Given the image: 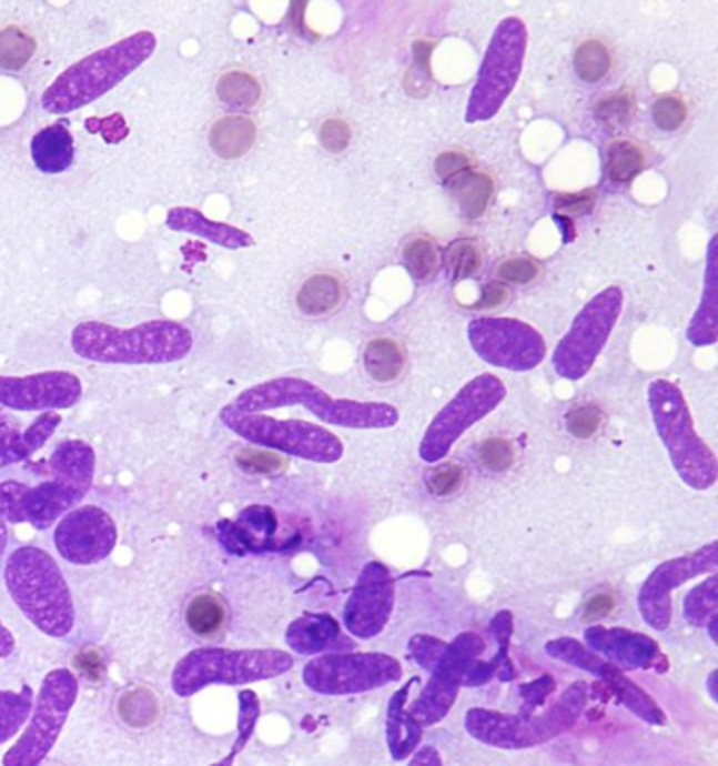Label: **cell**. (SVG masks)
I'll return each instance as SVG.
<instances>
[{
    "label": "cell",
    "mask_w": 718,
    "mask_h": 766,
    "mask_svg": "<svg viewBox=\"0 0 718 766\" xmlns=\"http://www.w3.org/2000/svg\"><path fill=\"white\" fill-rule=\"evenodd\" d=\"M649 406L657 434L666 444L680 478L698 491L717 483L715 453L701 443L687 403L675 383L657 380L649 385Z\"/></svg>",
    "instance_id": "5"
},
{
    "label": "cell",
    "mask_w": 718,
    "mask_h": 766,
    "mask_svg": "<svg viewBox=\"0 0 718 766\" xmlns=\"http://www.w3.org/2000/svg\"><path fill=\"white\" fill-rule=\"evenodd\" d=\"M539 274H542V268L537 260H532V258H510L499 263L495 270V276L499 279V283L504 284L534 283Z\"/></svg>",
    "instance_id": "39"
},
{
    "label": "cell",
    "mask_w": 718,
    "mask_h": 766,
    "mask_svg": "<svg viewBox=\"0 0 718 766\" xmlns=\"http://www.w3.org/2000/svg\"><path fill=\"white\" fill-rule=\"evenodd\" d=\"M651 117L661 131L673 133L687 122L689 110H687V103L678 95H661L651 108Z\"/></svg>",
    "instance_id": "38"
},
{
    "label": "cell",
    "mask_w": 718,
    "mask_h": 766,
    "mask_svg": "<svg viewBox=\"0 0 718 766\" xmlns=\"http://www.w3.org/2000/svg\"><path fill=\"white\" fill-rule=\"evenodd\" d=\"M447 183H449L453 199L459 204V211L466 220H478L487 213L493 192H495L492 175L468 169Z\"/></svg>",
    "instance_id": "22"
},
{
    "label": "cell",
    "mask_w": 718,
    "mask_h": 766,
    "mask_svg": "<svg viewBox=\"0 0 718 766\" xmlns=\"http://www.w3.org/2000/svg\"><path fill=\"white\" fill-rule=\"evenodd\" d=\"M4 545H7V523H4V516L0 514V556L4 552Z\"/></svg>",
    "instance_id": "49"
},
{
    "label": "cell",
    "mask_w": 718,
    "mask_h": 766,
    "mask_svg": "<svg viewBox=\"0 0 718 766\" xmlns=\"http://www.w3.org/2000/svg\"><path fill=\"white\" fill-rule=\"evenodd\" d=\"M596 204L595 190H582L569 194H556L555 209L565 215H588Z\"/></svg>",
    "instance_id": "41"
},
{
    "label": "cell",
    "mask_w": 718,
    "mask_h": 766,
    "mask_svg": "<svg viewBox=\"0 0 718 766\" xmlns=\"http://www.w3.org/2000/svg\"><path fill=\"white\" fill-rule=\"evenodd\" d=\"M468 169H473V159H471L466 152H462V150L443 152V154H438L436 161H434V171H436V175H438L441 180H445V182H449V180L457 178L459 173H464V171H468Z\"/></svg>",
    "instance_id": "42"
},
{
    "label": "cell",
    "mask_w": 718,
    "mask_h": 766,
    "mask_svg": "<svg viewBox=\"0 0 718 766\" xmlns=\"http://www.w3.org/2000/svg\"><path fill=\"white\" fill-rule=\"evenodd\" d=\"M637 112V101L630 91H611L596 101L595 117L605 129H619L633 121Z\"/></svg>",
    "instance_id": "31"
},
{
    "label": "cell",
    "mask_w": 718,
    "mask_h": 766,
    "mask_svg": "<svg viewBox=\"0 0 718 766\" xmlns=\"http://www.w3.org/2000/svg\"><path fill=\"white\" fill-rule=\"evenodd\" d=\"M603 424H605V413L595 403L577 404L565 417L569 434H574L575 439H582V441L593 439L600 432Z\"/></svg>",
    "instance_id": "36"
},
{
    "label": "cell",
    "mask_w": 718,
    "mask_h": 766,
    "mask_svg": "<svg viewBox=\"0 0 718 766\" xmlns=\"http://www.w3.org/2000/svg\"><path fill=\"white\" fill-rule=\"evenodd\" d=\"M616 606V598L611 594H595L586 605H584V613H582V619L586 624H595V622H600L605 619Z\"/></svg>",
    "instance_id": "44"
},
{
    "label": "cell",
    "mask_w": 718,
    "mask_h": 766,
    "mask_svg": "<svg viewBox=\"0 0 718 766\" xmlns=\"http://www.w3.org/2000/svg\"><path fill=\"white\" fill-rule=\"evenodd\" d=\"M363 364L373 382L394 383L403 377L407 356L396 340L375 337L363 350Z\"/></svg>",
    "instance_id": "23"
},
{
    "label": "cell",
    "mask_w": 718,
    "mask_h": 766,
    "mask_svg": "<svg viewBox=\"0 0 718 766\" xmlns=\"http://www.w3.org/2000/svg\"><path fill=\"white\" fill-rule=\"evenodd\" d=\"M403 262L415 281L419 283L431 281L438 272L436 242L428 236H413L403 246Z\"/></svg>",
    "instance_id": "30"
},
{
    "label": "cell",
    "mask_w": 718,
    "mask_h": 766,
    "mask_svg": "<svg viewBox=\"0 0 718 766\" xmlns=\"http://www.w3.org/2000/svg\"><path fill=\"white\" fill-rule=\"evenodd\" d=\"M93 122L102 124V129H98L95 133H100L108 143H121L129 135V127H127V122H124L121 114H112V117H108L103 121L93 119Z\"/></svg>",
    "instance_id": "45"
},
{
    "label": "cell",
    "mask_w": 718,
    "mask_h": 766,
    "mask_svg": "<svg viewBox=\"0 0 718 766\" xmlns=\"http://www.w3.org/2000/svg\"><path fill=\"white\" fill-rule=\"evenodd\" d=\"M119 718L129 728H148L154 725L161 716V699L148 686H135L124 691L119 697Z\"/></svg>",
    "instance_id": "24"
},
{
    "label": "cell",
    "mask_w": 718,
    "mask_h": 766,
    "mask_svg": "<svg viewBox=\"0 0 718 766\" xmlns=\"http://www.w3.org/2000/svg\"><path fill=\"white\" fill-rule=\"evenodd\" d=\"M619 310L621 291L617 286L605 289L584 305V310L575 316L569 333L556 347L553 363L560 377L579 380L590 371L616 326Z\"/></svg>",
    "instance_id": "9"
},
{
    "label": "cell",
    "mask_w": 718,
    "mask_h": 766,
    "mask_svg": "<svg viewBox=\"0 0 718 766\" xmlns=\"http://www.w3.org/2000/svg\"><path fill=\"white\" fill-rule=\"evenodd\" d=\"M293 659L283 651L196 648L173 669V688L190 697L209 685H245L285 674Z\"/></svg>",
    "instance_id": "6"
},
{
    "label": "cell",
    "mask_w": 718,
    "mask_h": 766,
    "mask_svg": "<svg viewBox=\"0 0 718 766\" xmlns=\"http://www.w3.org/2000/svg\"><path fill=\"white\" fill-rule=\"evenodd\" d=\"M220 417L232 432H236L249 443L276 448L310 462L331 464L337 462L344 453V446L335 434L309 422H279L257 413H239L230 404L222 409Z\"/></svg>",
    "instance_id": "8"
},
{
    "label": "cell",
    "mask_w": 718,
    "mask_h": 766,
    "mask_svg": "<svg viewBox=\"0 0 718 766\" xmlns=\"http://www.w3.org/2000/svg\"><path fill=\"white\" fill-rule=\"evenodd\" d=\"M289 404H304L323 422L346 427H391L398 422V411L391 404L335 401L314 383L295 377L272 380L249 387L230 406L239 413L260 415L267 409H279Z\"/></svg>",
    "instance_id": "4"
},
{
    "label": "cell",
    "mask_w": 718,
    "mask_h": 766,
    "mask_svg": "<svg viewBox=\"0 0 718 766\" xmlns=\"http://www.w3.org/2000/svg\"><path fill=\"white\" fill-rule=\"evenodd\" d=\"M432 51H434V42H413V60H415V65H417V68H419V70L426 74V79H428V81H432Z\"/></svg>",
    "instance_id": "46"
},
{
    "label": "cell",
    "mask_w": 718,
    "mask_h": 766,
    "mask_svg": "<svg viewBox=\"0 0 718 766\" xmlns=\"http://www.w3.org/2000/svg\"><path fill=\"white\" fill-rule=\"evenodd\" d=\"M506 396V385L495 375H481L447 404L432 422L422 446L419 455L424 462H438L447 455L453 443L478 420L489 415L497 404Z\"/></svg>",
    "instance_id": "12"
},
{
    "label": "cell",
    "mask_w": 718,
    "mask_h": 766,
    "mask_svg": "<svg viewBox=\"0 0 718 766\" xmlns=\"http://www.w3.org/2000/svg\"><path fill=\"white\" fill-rule=\"evenodd\" d=\"M227 619L230 613L226 601L213 592H201L192 596L185 606V625L201 641H218L220 636H224Z\"/></svg>",
    "instance_id": "21"
},
{
    "label": "cell",
    "mask_w": 718,
    "mask_h": 766,
    "mask_svg": "<svg viewBox=\"0 0 718 766\" xmlns=\"http://www.w3.org/2000/svg\"><path fill=\"white\" fill-rule=\"evenodd\" d=\"M72 350L93 363H178L192 350V333L175 321H150L133 329L89 321L72 331Z\"/></svg>",
    "instance_id": "1"
},
{
    "label": "cell",
    "mask_w": 718,
    "mask_h": 766,
    "mask_svg": "<svg viewBox=\"0 0 718 766\" xmlns=\"http://www.w3.org/2000/svg\"><path fill=\"white\" fill-rule=\"evenodd\" d=\"M81 380L68 371L0 377V404L16 411H53L81 401Z\"/></svg>",
    "instance_id": "16"
},
{
    "label": "cell",
    "mask_w": 718,
    "mask_h": 766,
    "mask_svg": "<svg viewBox=\"0 0 718 766\" xmlns=\"http://www.w3.org/2000/svg\"><path fill=\"white\" fill-rule=\"evenodd\" d=\"M232 760H234V754H230L227 758H224L222 763H218V765H211V766H232Z\"/></svg>",
    "instance_id": "50"
},
{
    "label": "cell",
    "mask_w": 718,
    "mask_h": 766,
    "mask_svg": "<svg viewBox=\"0 0 718 766\" xmlns=\"http://www.w3.org/2000/svg\"><path fill=\"white\" fill-rule=\"evenodd\" d=\"M236 465L246 474H260V476H276L287 470V460L281 453L266 451V448H241L236 453Z\"/></svg>",
    "instance_id": "32"
},
{
    "label": "cell",
    "mask_w": 718,
    "mask_h": 766,
    "mask_svg": "<svg viewBox=\"0 0 718 766\" xmlns=\"http://www.w3.org/2000/svg\"><path fill=\"white\" fill-rule=\"evenodd\" d=\"M647 164L645 150L635 142L617 140L607 150V175L616 183L633 182Z\"/></svg>",
    "instance_id": "26"
},
{
    "label": "cell",
    "mask_w": 718,
    "mask_h": 766,
    "mask_svg": "<svg viewBox=\"0 0 718 766\" xmlns=\"http://www.w3.org/2000/svg\"><path fill=\"white\" fill-rule=\"evenodd\" d=\"M7 587L21 613L47 636L62 638L74 627L70 587L58 563L41 550L26 545L4 566Z\"/></svg>",
    "instance_id": "3"
},
{
    "label": "cell",
    "mask_w": 718,
    "mask_h": 766,
    "mask_svg": "<svg viewBox=\"0 0 718 766\" xmlns=\"http://www.w3.org/2000/svg\"><path fill=\"white\" fill-rule=\"evenodd\" d=\"M37 53V41L20 26H7L0 30V68L20 72Z\"/></svg>",
    "instance_id": "27"
},
{
    "label": "cell",
    "mask_w": 718,
    "mask_h": 766,
    "mask_svg": "<svg viewBox=\"0 0 718 766\" xmlns=\"http://www.w3.org/2000/svg\"><path fill=\"white\" fill-rule=\"evenodd\" d=\"M55 545L68 563L93 565L114 550L117 526L95 505L77 507L55 528Z\"/></svg>",
    "instance_id": "15"
},
{
    "label": "cell",
    "mask_w": 718,
    "mask_h": 766,
    "mask_svg": "<svg viewBox=\"0 0 718 766\" xmlns=\"http://www.w3.org/2000/svg\"><path fill=\"white\" fill-rule=\"evenodd\" d=\"M611 51L603 41L582 42L575 51V74L584 82H600L611 70Z\"/></svg>",
    "instance_id": "29"
},
{
    "label": "cell",
    "mask_w": 718,
    "mask_h": 766,
    "mask_svg": "<svg viewBox=\"0 0 718 766\" xmlns=\"http://www.w3.org/2000/svg\"><path fill=\"white\" fill-rule=\"evenodd\" d=\"M350 140H352V129H350L348 122L342 121V119H327L321 124L318 142L331 154L344 152L350 145Z\"/></svg>",
    "instance_id": "40"
},
{
    "label": "cell",
    "mask_w": 718,
    "mask_h": 766,
    "mask_svg": "<svg viewBox=\"0 0 718 766\" xmlns=\"http://www.w3.org/2000/svg\"><path fill=\"white\" fill-rule=\"evenodd\" d=\"M13 648H16V641H13L11 632L0 622V657H9L13 653Z\"/></svg>",
    "instance_id": "48"
},
{
    "label": "cell",
    "mask_w": 718,
    "mask_h": 766,
    "mask_svg": "<svg viewBox=\"0 0 718 766\" xmlns=\"http://www.w3.org/2000/svg\"><path fill=\"white\" fill-rule=\"evenodd\" d=\"M156 49L152 32H138L70 65L42 93V108L51 114H68L93 103L133 74Z\"/></svg>",
    "instance_id": "2"
},
{
    "label": "cell",
    "mask_w": 718,
    "mask_h": 766,
    "mask_svg": "<svg viewBox=\"0 0 718 766\" xmlns=\"http://www.w3.org/2000/svg\"><path fill=\"white\" fill-rule=\"evenodd\" d=\"M166 225L175 232H188L199 239L220 244L224 249H246L253 246L255 241L245 230H239L227 223L213 222L205 218L199 209L190 206H175L166 213Z\"/></svg>",
    "instance_id": "17"
},
{
    "label": "cell",
    "mask_w": 718,
    "mask_h": 766,
    "mask_svg": "<svg viewBox=\"0 0 718 766\" xmlns=\"http://www.w3.org/2000/svg\"><path fill=\"white\" fill-rule=\"evenodd\" d=\"M478 462L489 472H508L516 462V446L508 439L492 436L478 446Z\"/></svg>",
    "instance_id": "37"
},
{
    "label": "cell",
    "mask_w": 718,
    "mask_h": 766,
    "mask_svg": "<svg viewBox=\"0 0 718 766\" xmlns=\"http://www.w3.org/2000/svg\"><path fill=\"white\" fill-rule=\"evenodd\" d=\"M445 263H447V272L455 283L468 281L483 270L485 251L473 239H457L449 244V249L445 253Z\"/></svg>",
    "instance_id": "28"
},
{
    "label": "cell",
    "mask_w": 718,
    "mask_h": 766,
    "mask_svg": "<svg viewBox=\"0 0 718 766\" xmlns=\"http://www.w3.org/2000/svg\"><path fill=\"white\" fill-rule=\"evenodd\" d=\"M584 699H586V693L582 695V686H574L569 695H565L560 704L553 709V714H544L539 718H534L532 723H520L510 716L473 709L466 716V728L478 742H485L489 746H537L574 725Z\"/></svg>",
    "instance_id": "11"
},
{
    "label": "cell",
    "mask_w": 718,
    "mask_h": 766,
    "mask_svg": "<svg viewBox=\"0 0 718 766\" xmlns=\"http://www.w3.org/2000/svg\"><path fill=\"white\" fill-rule=\"evenodd\" d=\"M527 51V28L518 18H506L497 26L487 47L485 60L478 70L468 101L466 121L481 122L493 119L504 101L510 98Z\"/></svg>",
    "instance_id": "7"
},
{
    "label": "cell",
    "mask_w": 718,
    "mask_h": 766,
    "mask_svg": "<svg viewBox=\"0 0 718 766\" xmlns=\"http://www.w3.org/2000/svg\"><path fill=\"white\" fill-rule=\"evenodd\" d=\"M30 709L32 704L28 695H18L11 691L0 693V744L20 730Z\"/></svg>",
    "instance_id": "33"
},
{
    "label": "cell",
    "mask_w": 718,
    "mask_h": 766,
    "mask_svg": "<svg viewBox=\"0 0 718 766\" xmlns=\"http://www.w3.org/2000/svg\"><path fill=\"white\" fill-rule=\"evenodd\" d=\"M401 678V666L388 655H328L310 662L304 681L323 695H352Z\"/></svg>",
    "instance_id": "13"
},
{
    "label": "cell",
    "mask_w": 718,
    "mask_h": 766,
    "mask_svg": "<svg viewBox=\"0 0 718 766\" xmlns=\"http://www.w3.org/2000/svg\"><path fill=\"white\" fill-rule=\"evenodd\" d=\"M218 98L232 110H251L262 100V84L249 72L230 70L218 81Z\"/></svg>",
    "instance_id": "25"
},
{
    "label": "cell",
    "mask_w": 718,
    "mask_h": 766,
    "mask_svg": "<svg viewBox=\"0 0 718 766\" xmlns=\"http://www.w3.org/2000/svg\"><path fill=\"white\" fill-rule=\"evenodd\" d=\"M508 300H510V289L499 281H492V283L483 286L478 302L468 305V308L471 310H495V308H502Z\"/></svg>",
    "instance_id": "43"
},
{
    "label": "cell",
    "mask_w": 718,
    "mask_h": 766,
    "mask_svg": "<svg viewBox=\"0 0 718 766\" xmlns=\"http://www.w3.org/2000/svg\"><path fill=\"white\" fill-rule=\"evenodd\" d=\"M409 766H441V758L436 754V749L432 747H424L415 754V758L411 760Z\"/></svg>",
    "instance_id": "47"
},
{
    "label": "cell",
    "mask_w": 718,
    "mask_h": 766,
    "mask_svg": "<svg viewBox=\"0 0 718 766\" xmlns=\"http://www.w3.org/2000/svg\"><path fill=\"white\" fill-rule=\"evenodd\" d=\"M79 685L68 669H55L47 674L39 693L37 712L32 723L21 735L20 742L4 756V766H37L55 746L58 735L70 709L77 702Z\"/></svg>",
    "instance_id": "10"
},
{
    "label": "cell",
    "mask_w": 718,
    "mask_h": 766,
    "mask_svg": "<svg viewBox=\"0 0 718 766\" xmlns=\"http://www.w3.org/2000/svg\"><path fill=\"white\" fill-rule=\"evenodd\" d=\"M257 140V127L255 122L246 117L230 114L222 117L220 121L213 122L209 131V145L211 150L224 159V161H236L251 152Z\"/></svg>",
    "instance_id": "19"
},
{
    "label": "cell",
    "mask_w": 718,
    "mask_h": 766,
    "mask_svg": "<svg viewBox=\"0 0 718 766\" xmlns=\"http://www.w3.org/2000/svg\"><path fill=\"white\" fill-rule=\"evenodd\" d=\"M466 484V470L455 462H445L432 467L426 474V486L436 497H452Z\"/></svg>",
    "instance_id": "35"
},
{
    "label": "cell",
    "mask_w": 718,
    "mask_h": 766,
    "mask_svg": "<svg viewBox=\"0 0 718 766\" xmlns=\"http://www.w3.org/2000/svg\"><path fill=\"white\" fill-rule=\"evenodd\" d=\"M715 265L710 263V281L706 300L699 308L698 316L689 329V340L698 345H708L717 340V300H715V279H712Z\"/></svg>",
    "instance_id": "34"
},
{
    "label": "cell",
    "mask_w": 718,
    "mask_h": 766,
    "mask_svg": "<svg viewBox=\"0 0 718 766\" xmlns=\"http://www.w3.org/2000/svg\"><path fill=\"white\" fill-rule=\"evenodd\" d=\"M344 293H346V286L337 274L316 272L300 286L295 302L302 314L318 319V316H327L331 312H335L340 303L344 302Z\"/></svg>",
    "instance_id": "20"
},
{
    "label": "cell",
    "mask_w": 718,
    "mask_h": 766,
    "mask_svg": "<svg viewBox=\"0 0 718 766\" xmlns=\"http://www.w3.org/2000/svg\"><path fill=\"white\" fill-rule=\"evenodd\" d=\"M30 154L34 167L44 175L68 171L74 162V140L70 129L63 122L44 127L32 138Z\"/></svg>",
    "instance_id": "18"
},
{
    "label": "cell",
    "mask_w": 718,
    "mask_h": 766,
    "mask_svg": "<svg viewBox=\"0 0 718 766\" xmlns=\"http://www.w3.org/2000/svg\"><path fill=\"white\" fill-rule=\"evenodd\" d=\"M468 340L483 361L510 371H529L546 356L534 326L513 319H476L468 324Z\"/></svg>",
    "instance_id": "14"
}]
</instances>
